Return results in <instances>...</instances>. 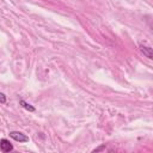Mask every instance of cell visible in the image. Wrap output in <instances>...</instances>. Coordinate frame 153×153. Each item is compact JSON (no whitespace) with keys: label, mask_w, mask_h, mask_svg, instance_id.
Returning <instances> with one entry per match:
<instances>
[{"label":"cell","mask_w":153,"mask_h":153,"mask_svg":"<svg viewBox=\"0 0 153 153\" xmlns=\"http://www.w3.org/2000/svg\"><path fill=\"white\" fill-rule=\"evenodd\" d=\"M10 137H12L17 142H27L29 141V136H26L25 134H23L20 131H10Z\"/></svg>","instance_id":"cell-1"},{"label":"cell","mask_w":153,"mask_h":153,"mask_svg":"<svg viewBox=\"0 0 153 153\" xmlns=\"http://www.w3.org/2000/svg\"><path fill=\"white\" fill-rule=\"evenodd\" d=\"M13 149V145L7 140V139H1L0 140V151L4 153L11 152Z\"/></svg>","instance_id":"cell-2"},{"label":"cell","mask_w":153,"mask_h":153,"mask_svg":"<svg viewBox=\"0 0 153 153\" xmlns=\"http://www.w3.org/2000/svg\"><path fill=\"white\" fill-rule=\"evenodd\" d=\"M139 48H140V51L147 57V59H149V60H152L153 59V50H152V48L151 47H147V45H143V44H140L139 45Z\"/></svg>","instance_id":"cell-3"},{"label":"cell","mask_w":153,"mask_h":153,"mask_svg":"<svg viewBox=\"0 0 153 153\" xmlns=\"http://www.w3.org/2000/svg\"><path fill=\"white\" fill-rule=\"evenodd\" d=\"M19 104L25 109V110H27V111H30V112H33L36 109H35V106H32L31 104H29L27 102H25L24 99H19Z\"/></svg>","instance_id":"cell-4"},{"label":"cell","mask_w":153,"mask_h":153,"mask_svg":"<svg viewBox=\"0 0 153 153\" xmlns=\"http://www.w3.org/2000/svg\"><path fill=\"white\" fill-rule=\"evenodd\" d=\"M6 100H7V97H6L2 92H0V103H1V104H5Z\"/></svg>","instance_id":"cell-5"},{"label":"cell","mask_w":153,"mask_h":153,"mask_svg":"<svg viewBox=\"0 0 153 153\" xmlns=\"http://www.w3.org/2000/svg\"><path fill=\"white\" fill-rule=\"evenodd\" d=\"M104 149H105V146L103 145V146H99L98 148H94L92 152H100V151H104Z\"/></svg>","instance_id":"cell-6"}]
</instances>
